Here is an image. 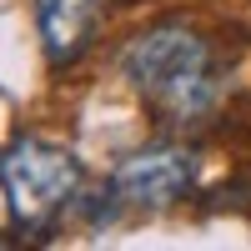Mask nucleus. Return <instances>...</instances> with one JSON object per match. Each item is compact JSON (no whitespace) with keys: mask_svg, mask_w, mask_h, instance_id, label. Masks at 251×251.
<instances>
[{"mask_svg":"<svg viewBox=\"0 0 251 251\" xmlns=\"http://www.w3.org/2000/svg\"><path fill=\"white\" fill-rule=\"evenodd\" d=\"M35 30L40 50L55 71L86 60L100 30V0H35Z\"/></svg>","mask_w":251,"mask_h":251,"instance_id":"4","label":"nucleus"},{"mask_svg":"<svg viewBox=\"0 0 251 251\" xmlns=\"http://www.w3.org/2000/svg\"><path fill=\"white\" fill-rule=\"evenodd\" d=\"M0 186H5L15 231L25 241H50L60 216L75 211L80 191H86V171L66 146L40 136H15L0 151Z\"/></svg>","mask_w":251,"mask_h":251,"instance_id":"2","label":"nucleus"},{"mask_svg":"<svg viewBox=\"0 0 251 251\" xmlns=\"http://www.w3.org/2000/svg\"><path fill=\"white\" fill-rule=\"evenodd\" d=\"M206 211H251V176L226 181L216 191V201H206Z\"/></svg>","mask_w":251,"mask_h":251,"instance_id":"5","label":"nucleus"},{"mask_svg":"<svg viewBox=\"0 0 251 251\" xmlns=\"http://www.w3.org/2000/svg\"><path fill=\"white\" fill-rule=\"evenodd\" d=\"M121 71L131 91L146 100V111L161 131L191 136L211 126L226 100V60L201 30L166 20L141 30L121 55Z\"/></svg>","mask_w":251,"mask_h":251,"instance_id":"1","label":"nucleus"},{"mask_svg":"<svg viewBox=\"0 0 251 251\" xmlns=\"http://www.w3.org/2000/svg\"><path fill=\"white\" fill-rule=\"evenodd\" d=\"M201 181V156L196 146H186L176 136H161L151 146L131 151L111 171V191L121 196L126 211H171Z\"/></svg>","mask_w":251,"mask_h":251,"instance_id":"3","label":"nucleus"}]
</instances>
